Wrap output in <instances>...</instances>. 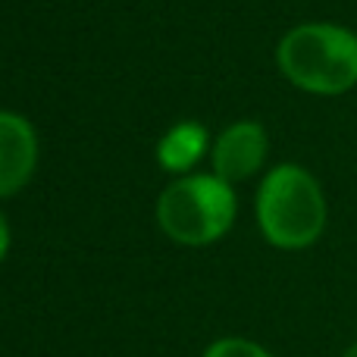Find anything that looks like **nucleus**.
<instances>
[{
    "instance_id": "8",
    "label": "nucleus",
    "mask_w": 357,
    "mask_h": 357,
    "mask_svg": "<svg viewBox=\"0 0 357 357\" xmlns=\"http://www.w3.org/2000/svg\"><path fill=\"white\" fill-rule=\"evenodd\" d=\"M10 245H13V232H10V222H6L3 210H0V264H3L6 254H10Z\"/></svg>"
},
{
    "instance_id": "6",
    "label": "nucleus",
    "mask_w": 357,
    "mask_h": 357,
    "mask_svg": "<svg viewBox=\"0 0 357 357\" xmlns=\"http://www.w3.org/2000/svg\"><path fill=\"white\" fill-rule=\"evenodd\" d=\"M210 132L197 119H182L173 129H167L157 142V167L169 176H188L197 169L204 157H210Z\"/></svg>"
},
{
    "instance_id": "1",
    "label": "nucleus",
    "mask_w": 357,
    "mask_h": 357,
    "mask_svg": "<svg viewBox=\"0 0 357 357\" xmlns=\"http://www.w3.org/2000/svg\"><path fill=\"white\" fill-rule=\"evenodd\" d=\"M254 216L266 245L279 251H304L326 232L329 207L323 185L310 169L298 163H279L260 178Z\"/></svg>"
},
{
    "instance_id": "3",
    "label": "nucleus",
    "mask_w": 357,
    "mask_h": 357,
    "mask_svg": "<svg viewBox=\"0 0 357 357\" xmlns=\"http://www.w3.org/2000/svg\"><path fill=\"white\" fill-rule=\"evenodd\" d=\"M157 226L182 248H207L226 238L238 216L235 185L216 173L178 176L157 197Z\"/></svg>"
},
{
    "instance_id": "9",
    "label": "nucleus",
    "mask_w": 357,
    "mask_h": 357,
    "mask_svg": "<svg viewBox=\"0 0 357 357\" xmlns=\"http://www.w3.org/2000/svg\"><path fill=\"white\" fill-rule=\"evenodd\" d=\"M342 357H357V342H354V345H351V348H348V351H345V354H342Z\"/></svg>"
},
{
    "instance_id": "7",
    "label": "nucleus",
    "mask_w": 357,
    "mask_h": 357,
    "mask_svg": "<svg viewBox=\"0 0 357 357\" xmlns=\"http://www.w3.org/2000/svg\"><path fill=\"white\" fill-rule=\"evenodd\" d=\"M204 357H273L260 342L245 339V335H222L204 348Z\"/></svg>"
},
{
    "instance_id": "2",
    "label": "nucleus",
    "mask_w": 357,
    "mask_h": 357,
    "mask_svg": "<svg viewBox=\"0 0 357 357\" xmlns=\"http://www.w3.org/2000/svg\"><path fill=\"white\" fill-rule=\"evenodd\" d=\"M276 63L295 88L339 98L357 85V31L339 22H301L282 35Z\"/></svg>"
},
{
    "instance_id": "5",
    "label": "nucleus",
    "mask_w": 357,
    "mask_h": 357,
    "mask_svg": "<svg viewBox=\"0 0 357 357\" xmlns=\"http://www.w3.org/2000/svg\"><path fill=\"white\" fill-rule=\"evenodd\" d=\"M41 157L38 132L22 113L0 110V201L31 182Z\"/></svg>"
},
{
    "instance_id": "4",
    "label": "nucleus",
    "mask_w": 357,
    "mask_h": 357,
    "mask_svg": "<svg viewBox=\"0 0 357 357\" xmlns=\"http://www.w3.org/2000/svg\"><path fill=\"white\" fill-rule=\"evenodd\" d=\"M270 135L257 119L229 123L210 144V173L226 178L229 185L248 182L266 167Z\"/></svg>"
}]
</instances>
